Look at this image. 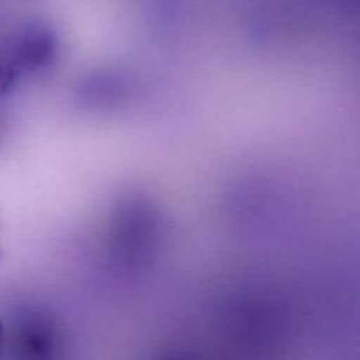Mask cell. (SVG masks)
<instances>
[{"instance_id": "7a4b0ae2", "label": "cell", "mask_w": 360, "mask_h": 360, "mask_svg": "<svg viewBox=\"0 0 360 360\" xmlns=\"http://www.w3.org/2000/svg\"><path fill=\"white\" fill-rule=\"evenodd\" d=\"M51 325L39 316L30 314L13 335V353L15 360H52L55 342Z\"/></svg>"}, {"instance_id": "3957f363", "label": "cell", "mask_w": 360, "mask_h": 360, "mask_svg": "<svg viewBox=\"0 0 360 360\" xmlns=\"http://www.w3.org/2000/svg\"><path fill=\"white\" fill-rule=\"evenodd\" d=\"M18 68L15 66L7 48L0 44V98L4 97L18 79Z\"/></svg>"}, {"instance_id": "6da1fadb", "label": "cell", "mask_w": 360, "mask_h": 360, "mask_svg": "<svg viewBox=\"0 0 360 360\" xmlns=\"http://www.w3.org/2000/svg\"><path fill=\"white\" fill-rule=\"evenodd\" d=\"M18 70L37 72L49 66L58 51V39L52 28L42 22H28L4 45Z\"/></svg>"}, {"instance_id": "277c9868", "label": "cell", "mask_w": 360, "mask_h": 360, "mask_svg": "<svg viewBox=\"0 0 360 360\" xmlns=\"http://www.w3.org/2000/svg\"><path fill=\"white\" fill-rule=\"evenodd\" d=\"M3 342H4V323H3V321L0 319V350H1Z\"/></svg>"}]
</instances>
